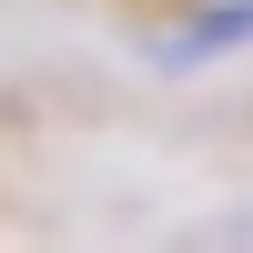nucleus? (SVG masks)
<instances>
[{
  "label": "nucleus",
  "mask_w": 253,
  "mask_h": 253,
  "mask_svg": "<svg viewBox=\"0 0 253 253\" xmlns=\"http://www.w3.org/2000/svg\"><path fill=\"white\" fill-rule=\"evenodd\" d=\"M243 41H253V0H213L193 31H172V41H162V71H193V61H213V51H243Z\"/></svg>",
  "instance_id": "1"
}]
</instances>
